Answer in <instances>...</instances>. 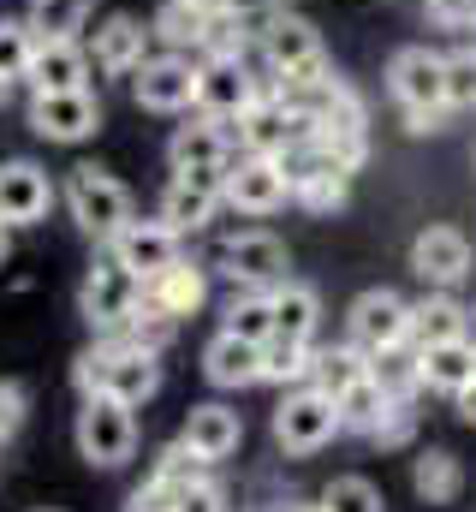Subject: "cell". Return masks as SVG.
Wrapping results in <instances>:
<instances>
[{"label":"cell","mask_w":476,"mask_h":512,"mask_svg":"<svg viewBox=\"0 0 476 512\" xmlns=\"http://www.w3.org/2000/svg\"><path fill=\"white\" fill-rule=\"evenodd\" d=\"M78 387H84V399L90 393H108V399L137 411V405H149L161 393V364H155V352H143V346L108 334L102 346H90L78 358Z\"/></svg>","instance_id":"obj_1"},{"label":"cell","mask_w":476,"mask_h":512,"mask_svg":"<svg viewBox=\"0 0 476 512\" xmlns=\"http://www.w3.org/2000/svg\"><path fill=\"white\" fill-rule=\"evenodd\" d=\"M387 96L405 108L411 131H435L447 114V54L435 48H399L387 60Z\"/></svg>","instance_id":"obj_2"},{"label":"cell","mask_w":476,"mask_h":512,"mask_svg":"<svg viewBox=\"0 0 476 512\" xmlns=\"http://www.w3.org/2000/svg\"><path fill=\"white\" fill-rule=\"evenodd\" d=\"M256 48H262L268 72H274V84H310V78H328V72H334V66H328V48H322V36H316V24L298 18V12H286V6L268 12Z\"/></svg>","instance_id":"obj_3"},{"label":"cell","mask_w":476,"mask_h":512,"mask_svg":"<svg viewBox=\"0 0 476 512\" xmlns=\"http://www.w3.org/2000/svg\"><path fill=\"white\" fill-rule=\"evenodd\" d=\"M167 161H173V173H185V179L221 191V185H227V167H233V120H209V114H197L191 126L173 131Z\"/></svg>","instance_id":"obj_4"},{"label":"cell","mask_w":476,"mask_h":512,"mask_svg":"<svg viewBox=\"0 0 476 512\" xmlns=\"http://www.w3.org/2000/svg\"><path fill=\"white\" fill-rule=\"evenodd\" d=\"M66 209H72V221L90 233V239H114L119 227L131 221V191L119 185L114 173H102V167H72V179H66Z\"/></svg>","instance_id":"obj_5"},{"label":"cell","mask_w":476,"mask_h":512,"mask_svg":"<svg viewBox=\"0 0 476 512\" xmlns=\"http://www.w3.org/2000/svg\"><path fill=\"white\" fill-rule=\"evenodd\" d=\"M334 435H340V411H334L328 393H316L310 382L274 405V441H280L286 453H298V459H304V453H322Z\"/></svg>","instance_id":"obj_6"},{"label":"cell","mask_w":476,"mask_h":512,"mask_svg":"<svg viewBox=\"0 0 476 512\" xmlns=\"http://www.w3.org/2000/svg\"><path fill=\"white\" fill-rule=\"evenodd\" d=\"M137 298H143V280L108 251L90 268V280H84V292H78V310H84V322H90L96 334H119V328L131 322V310H137Z\"/></svg>","instance_id":"obj_7"},{"label":"cell","mask_w":476,"mask_h":512,"mask_svg":"<svg viewBox=\"0 0 476 512\" xmlns=\"http://www.w3.org/2000/svg\"><path fill=\"white\" fill-rule=\"evenodd\" d=\"M78 453L90 465H125L137 453V417L131 405H119L108 393H90L78 411Z\"/></svg>","instance_id":"obj_8"},{"label":"cell","mask_w":476,"mask_h":512,"mask_svg":"<svg viewBox=\"0 0 476 512\" xmlns=\"http://www.w3.org/2000/svg\"><path fill=\"white\" fill-rule=\"evenodd\" d=\"M131 96L137 108H155V114H185L197 108V60L191 54H149L137 72H131Z\"/></svg>","instance_id":"obj_9"},{"label":"cell","mask_w":476,"mask_h":512,"mask_svg":"<svg viewBox=\"0 0 476 512\" xmlns=\"http://www.w3.org/2000/svg\"><path fill=\"white\" fill-rule=\"evenodd\" d=\"M405 334H411V304L393 286H369L352 304V316H346V340L363 358H375L387 346H405Z\"/></svg>","instance_id":"obj_10"},{"label":"cell","mask_w":476,"mask_h":512,"mask_svg":"<svg viewBox=\"0 0 476 512\" xmlns=\"http://www.w3.org/2000/svg\"><path fill=\"white\" fill-rule=\"evenodd\" d=\"M102 126V102L90 90H42L30 96V131L48 143H84Z\"/></svg>","instance_id":"obj_11"},{"label":"cell","mask_w":476,"mask_h":512,"mask_svg":"<svg viewBox=\"0 0 476 512\" xmlns=\"http://www.w3.org/2000/svg\"><path fill=\"white\" fill-rule=\"evenodd\" d=\"M286 197H292V185L274 155H238L227 167L221 203H233L238 215H274V209H286Z\"/></svg>","instance_id":"obj_12"},{"label":"cell","mask_w":476,"mask_h":512,"mask_svg":"<svg viewBox=\"0 0 476 512\" xmlns=\"http://www.w3.org/2000/svg\"><path fill=\"white\" fill-rule=\"evenodd\" d=\"M256 96H262V84L250 78L244 60H197V114H209V120H238Z\"/></svg>","instance_id":"obj_13"},{"label":"cell","mask_w":476,"mask_h":512,"mask_svg":"<svg viewBox=\"0 0 476 512\" xmlns=\"http://www.w3.org/2000/svg\"><path fill=\"white\" fill-rule=\"evenodd\" d=\"M90 66L108 72V78H131L143 60H149V30L131 18V12H108L102 24H90Z\"/></svg>","instance_id":"obj_14"},{"label":"cell","mask_w":476,"mask_h":512,"mask_svg":"<svg viewBox=\"0 0 476 512\" xmlns=\"http://www.w3.org/2000/svg\"><path fill=\"white\" fill-rule=\"evenodd\" d=\"M298 137H310V131H304V120L286 114V102H280L274 90H262V96L233 120V143L244 155H280V149L298 143Z\"/></svg>","instance_id":"obj_15"},{"label":"cell","mask_w":476,"mask_h":512,"mask_svg":"<svg viewBox=\"0 0 476 512\" xmlns=\"http://www.w3.org/2000/svg\"><path fill=\"white\" fill-rule=\"evenodd\" d=\"M221 268H227L233 286H256V292H268V286L286 280V245H280L274 233H238V239L221 245Z\"/></svg>","instance_id":"obj_16"},{"label":"cell","mask_w":476,"mask_h":512,"mask_svg":"<svg viewBox=\"0 0 476 512\" xmlns=\"http://www.w3.org/2000/svg\"><path fill=\"white\" fill-rule=\"evenodd\" d=\"M108 251H114L137 280H155L167 262H179V233H173L167 221H137V215H131L114 239H108Z\"/></svg>","instance_id":"obj_17"},{"label":"cell","mask_w":476,"mask_h":512,"mask_svg":"<svg viewBox=\"0 0 476 512\" xmlns=\"http://www.w3.org/2000/svg\"><path fill=\"white\" fill-rule=\"evenodd\" d=\"M24 84L36 96L42 90H90V48L84 42H66V36H36V54H30Z\"/></svg>","instance_id":"obj_18"},{"label":"cell","mask_w":476,"mask_h":512,"mask_svg":"<svg viewBox=\"0 0 476 512\" xmlns=\"http://www.w3.org/2000/svg\"><path fill=\"white\" fill-rule=\"evenodd\" d=\"M54 203V179L36 161H6L0 167V221L6 227H36Z\"/></svg>","instance_id":"obj_19"},{"label":"cell","mask_w":476,"mask_h":512,"mask_svg":"<svg viewBox=\"0 0 476 512\" xmlns=\"http://www.w3.org/2000/svg\"><path fill=\"white\" fill-rule=\"evenodd\" d=\"M411 268L429 280V286H459L471 274V239L459 227H423L411 239Z\"/></svg>","instance_id":"obj_20"},{"label":"cell","mask_w":476,"mask_h":512,"mask_svg":"<svg viewBox=\"0 0 476 512\" xmlns=\"http://www.w3.org/2000/svg\"><path fill=\"white\" fill-rule=\"evenodd\" d=\"M143 298H149V304H161L173 322H185V316H197V310H203V298H209V274H203L191 256H179V262H167L155 280H143Z\"/></svg>","instance_id":"obj_21"},{"label":"cell","mask_w":476,"mask_h":512,"mask_svg":"<svg viewBox=\"0 0 476 512\" xmlns=\"http://www.w3.org/2000/svg\"><path fill=\"white\" fill-rule=\"evenodd\" d=\"M191 453H203L209 465H221V459H233L238 441H244V423H238L233 405H191V417H185V435H179Z\"/></svg>","instance_id":"obj_22"},{"label":"cell","mask_w":476,"mask_h":512,"mask_svg":"<svg viewBox=\"0 0 476 512\" xmlns=\"http://www.w3.org/2000/svg\"><path fill=\"white\" fill-rule=\"evenodd\" d=\"M203 376L215 387H227V393H233V387H256L262 382V346H256V340H238V334L221 328V334L203 346Z\"/></svg>","instance_id":"obj_23"},{"label":"cell","mask_w":476,"mask_h":512,"mask_svg":"<svg viewBox=\"0 0 476 512\" xmlns=\"http://www.w3.org/2000/svg\"><path fill=\"white\" fill-rule=\"evenodd\" d=\"M215 209H221V191L215 185H197V179H185V173H173V185L161 191V221L185 239V233H203L209 221H215Z\"/></svg>","instance_id":"obj_24"},{"label":"cell","mask_w":476,"mask_h":512,"mask_svg":"<svg viewBox=\"0 0 476 512\" xmlns=\"http://www.w3.org/2000/svg\"><path fill=\"white\" fill-rule=\"evenodd\" d=\"M417 364H423V387L453 393V399L476 382V346L465 340V334H459V340H441V346H423Z\"/></svg>","instance_id":"obj_25"},{"label":"cell","mask_w":476,"mask_h":512,"mask_svg":"<svg viewBox=\"0 0 476 512\" xmlns=\"http://www.w3.org/2000/svg\"><path fill=\"white\" fill-rule=\"evenodd\" d=\"M459 334H465V304H459L453 292L435 286L429 298L411 304V334H405V340H411L417 352H423V346H441V340H459Z\"/></svg>","instance_id":"obj_26"},{"label":"cell","mask_w":476,"mask_h":512,"mask_svg":"<svg viewBox=\"0 0 476 512\" xmlns=\"http://www.w3.org/2000/svg\"><path fill=\"white\" fill-rule=\"evenodd\" d=\"M268 298H274V334H286V340H316V322H322L316 286L280 280V286H268Z\"/></svg>","instance_id":"obj_27"},{"label":"cell","mask_w":476,"mask_h":512,"mask_svg":"<svg viewBox=\"0 0 476 512\" xmlns=\"http://www.w3.org/2000/svg\"><path fill=\"white\" fill-rule=\"evenodd\" d=\"M209 18H215V6H209V0H167V6L155 12L149 36H161V42H167L173 54H185V48H197V54H203Z\"/></svg>","instance_id":"obj_28"},{"label":"cell","mask_w":476,"mask_h":512,"mask_svg":"<svg viewBox=\"0 0 476 512\" xmlns=\"http://www.w3.org/2000/svg\"><path fill=\"white\" fill-rule=\"evenodd\" d=\"M411 489H417L429 507H453L459 489H465V465H459V453H447V447L417 453V465H411Z\"/></svg>","instance_id":"obj_29"},{"label":"cell","mask_w":476,"mask_h":512,"mask_svg":"<svg viewBox=\"0 0 476 512\" xmlns=\"http://www.w3.org/2000/svg\"><path fill=\"white\" fill-rule=\"evenodd\" d=\"M387 405H393V399H387V393H381V382L363 370L352 387H340V393H334V411H340V435H369V429L381 423V411H387Z\"/></svg>","instance_id":"obj_30"},{"label":"cell","mask_w":476,"mask_h":512,"mask_svg":"<svg viewBox=\"0 0 476 512\" xmlns=\"http://www.w3.org/2000/svg\"><path fill=\"white\" fill-rule=\"evenodd\" d=\"M363 370H369V358L357 352L352 340H346V346H310V376H304V382L334 399V393H340V387H352Z\"/></svg>","instance_id":"obj_31"},{"label":"cell","mask_w":476,"mask_h":512,"mask_svg":"<svg viewBox=\"0 0 476 512\" xmlns=\"http://www.w3.org/2000/svg\"><path fill=\"white\" fill-rule=\"evenodd\" d=\"M369 376L381 382L387 399H411L417 387H423V364H417V346L405 340V346H387V352H375L369 358Z\"/></svg>","instance_id":"obj_32"},{"label":"cell","mask_w":476,"mask_h":512,"mask_svg":"<svg viewBox=\"0 0 476 512\" xmlns=\"http://www.w3.org/2000/svg\"><path fill=\"white\" fill-rule=\"evenodd\" d=\"M221 328L238 334V340L268 346V340H274V298H268V292H256V286H244L233 304H227V322H221Z\"/></svg>","instance_id":"obj_33"},{"label":"cell","mask_w":476,"mask_h":512,"mask_svg":"<svg viewBox=\"0 0 476 512\" xmlns=\"http://www.w3.org/2000/svg\"><path fill=\"white\" fill-rule=\"evenodd\" d=\"M30 30L78 42V30H90V0H36L30 6Z\"/></svg>","instance_id":"obj_34"},{"label":"cell","mask_w":476,"mask_h":512,"mask_svg":"<svg viewBox=\"0 0 476 512\" xmlns=\"http://www.w3.org/2000/svg\"><path fill=\"white\" fill-rule=\"evenodd\" d=\"M304 376H310V340L274 334L262 346V382H304Z\"/></svg>","instance_id":"obj_35"},{"label":"cell","mask_w":476,"mask_h":512,"mask_svg":"<svg viewBox=\"0 0 476 512\" xmlns=\"http://www.w3.org/2000/svg\"><path fill=\"white\" fill-rule=\"evenodd\" d=\"M30 54H36V30L30 18H0V78H24L30 72Z\"/></svg>","instance_id":"obj_36"},{"label":"cell","mask_w":476,"mask_h":512,"mask_svg":"<svg viewBox=\"0 0 476 512\" xmlns=\"http://www.w3.org/2000/svg\"><path fill=\"white\" fill-rule=\"evenodd\" d=\"M322 512H387V501L369 477H334L322 489Z\"/></svg>","instance_id":"obj_37"},{"label":"cell","mask_w":476,"mask_h":512,"mask_svg":"<svg viewBox=\"0 0 476 512\" xmlns=\"http://www.w3.org/2000/svg\"><path fill=\"white\" fill-rule=\"evenodd\" d=\"M155 477H161V483H173V489H185V483H203V477H209V459H203V453H191L185 441H173V447L155 459Z\"/></svg>","instance_id":"obj_38"},{"label":"cell","mask_w":476,"mask_h":512,"mask_svg":"<svg viewBox=\"0 0 476 512\" xmlns=\"http://www.w3.org/2000/svg\"><path fill=\"white\" fill-rule=\"evenodd\" d=\"M447 108H476V42L447 54Z\"/></svg>","instance_id":"obj_39"},{"label":"cell","mask_w":476,"mask_h":512,"mask_svg":"<svg viewBox=\"0 0 476 512\" xmlns=\"http://www.w3.org/2000/svg\"><path fill=\"white\" fill-rule=\"evenodd\" d=\"M411 429H417V411H411V399H393V405L381 411V423L369 429V441H375V447H405V441H411Z\"/></svg>","instance_id":"obj_40"},{"label":"cell","mask_w":476,"mask_h":512,"mask_svg":"<svg viewBox=\"0 0 476 512\" xmlns=\"http://www.w3.org/2000/svg\"><path fill=\"white\" fill-rule=\"evenodd\" d=\"M173 512H233V507H227V489L203 477V483H185V489H179Z\"/></svg>","instance_id":"obj_41"},{"label":"cell","mask_w":476,"mask_h":512,"mask_svg":"<svg viewBox=\"0 0 476 512\" xmlns=\"http://www.w3.org/2000/svg\"><path fill=\"white\" fill-rule=\"evenodd\" d=\"M429 18L441 30H476V0H429Z\"/></svg>","instance_id":"obj_42"},{"label":"cell","mask_w":476,"mask_h":512,"mask_svg":"<svg viewBox=\"0 0 476 512\" xmlns=\"http://www.w3.org/2000/svg\"><path fill=\"white\" fill-rule=\"evenodd\" d=\"M173 501H179V489H173V483H161V477H149V483L131 495V507H125V512H173Z\"/></svg>","instance_id":"obj_43"},{"label":"cell","mask_w":476,"mask_h":512,"mask_svg":"<svg viewBox=\"0 0 476 512\" xmlns=\"http://www.w3.org/2000/svg\"><path fill=\"white\" fill-rule=\"evenodd\" d=\"M18 423H24V387H18V382H0V447L18 435Z\"/></svg>","instance_id":"obj_44"},{"label":"cell","mask_w":476,"mask_h":512,"mask_svg":"<svg viewBox=\"0 0 476 512\" xmlns=\"http://www.w3.org/2000/svg\"><path fill=\"white\" fill-rule=\"evenodd\" d=\"M459 417H465V423H476V382L459 393Z\"/></svg>","instance_id":"obj_45"},{"label":"cell","mask_w":476,"mask_h":512,"mask_svg":"<svg viewBox=\"0 0 476 512\" xmlns=\"http://www.w3.org/2000/svg\"><path fill=\"white\" fill-rule=\"evenodd\" d=\"M6 256H12V227L0 221V262H6Z\"/></svg>","instance_id":"obj_46"},{"label":"cell","mask_w":476,"mask_h":512,"mask_svg":"<svg viewBox=\"0 0 476 512\" xmlns=\"http://www.w3.org/2000/svg\"><path fill=\"white\" fill-rule=\"evenodd\" d=\"M280 512H322V501H292V507H280Z\"/></svg>","instance_id":"obj_47"},{"label":"cell","mask_w":476,"mask_h":512,"mask_svg":"<svg viewBox=\"0 0 476 512\" xmlns=\"http://www.w3.org/2000/svg\"><path fill=\"white\" fill-rule=\"evenodd\" d=\"M6 96H12V78H0V108H6Z\"/></svg>","instance_id":"obj_48"},{"label":"cell","mask_w":476,"mask_h":512,"mask_svg":"<svg viewBox=\"0 0 476 512\" xmlns=\"http://www.w3.org/2000/svg\"><path fill=\"white\" fill-rule=\"evenodd\" d=\"M423 6H429V0H423Z\"/></svg>","instance_id":"obj_49"}]
</instances>
